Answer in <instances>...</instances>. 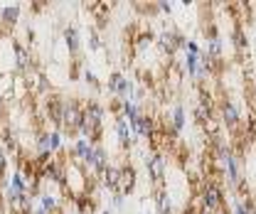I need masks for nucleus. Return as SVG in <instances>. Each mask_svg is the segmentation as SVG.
Instances as JSON below:
<instances>
[{
	"instance_id": "aec40b11",
	"label": "nucleus",
	"mask_w": 256,
	"mask_h": 214,
	"mask_svg": "<svg viewBox=\"0 0 256 214\" xmlns=\"http://www.w3.org/2000/svg\"><path fill=\"white\" fill-rule=\"evenodd\" d=\"M8 162H10V155L2 150V146H0V178L8 172Z\"/></svg>"
},
{
	"instance_id": "1a4fd4ad",
	"label": "nucleus",
	"mask_w": 256,
	"mask_h": 214,
	"mask_svg": "<svg viewBox=\"0 0 256 214\" xmlns=\"http://www.w3.org/2000/svg\"><path fill=\"white\" fill-rule=\"evenodd\" d=\"M114 133H116V138H118V146L128 150L133 143H136V138H133V130H130V126L124 116H116L114 118Z\"/></svg>"
},
{
	"instance_id": "9b49d317",
	"label": "nucleus",
	"mask_w": 256,
	"mask_h": 214,
	"mask_svg": "<svg viewBox=\"0 0 256 214\" xmlns=\"http://www.w3.org/2000/svg\"><path fill=\"white\" fill-rule=\"evenodd\" d=\"M136 190V168L130 162H124L121 165V194L126 197Z\"/></svg>"
},
{
	"instance_id": "f03ea898",
	"label": "nucleus",
	"mask_w": 256,
	"mask_h": 214,
	"mask_svg": "<svg viewBox=\"0 0 256 214\" xmlns=\"http://www.w3.org/2000/svg\"><path fill=\"white\" fill-rule=\"evenodd\" d=\"M156 44H158L160 52L165 54V60H170V57H175V54L182 50V44H185V34L178 32L175 28H162V30L156 34Z\"/></svg>"
},
{
	"instance_id": "6e6552de",
	"label": "nucleus",
	"mask_w": 256,
	"mask_h": 214,
	"mask_svg": "<svg viewBox=\"0 0 256 214\" xmlns=\"http://www.w3.org/2000/svg\"><path fill=\"white\" fill-rule=\"evenodd\" d=\"M98 182L104 184L111 194H121V165H108L104 170V175L98 178Z\"/></svg>"
},
{
	"instance_id": "393cba45",
	"label": "nucleus",
	"mask_w": 256,
	"mask_h": 214,
	"mask_svg": "<svg viewBox=\"0 0 256 214\" xmlns=\"http://www.w3.org/2000/svg\"><path fill=\"white\" fill-rule=\"evenodd\" d=\"M143 214H153V212H143Z\"/></svg>"
},
{
	"instance_id": "2eb2a0df",
	"label": "nucleus",
	"mask_w": 256,
	"mask_h": 214,
	"mask_svg": "<svg viewBox=\"0 0 256 214\" xmlns=\"http://www.w3.org/2000/svg\"><path fill=\"white\" fill-rule=\"evenodd\" d=\"M121 76H124V72H111L108 79H106V84H104V89L111 94L114 98H116V92H118V82H121Z\"/></svg>"
},
{
	"instance_id": "ddd939ff",
	"label": "nucleus",
	"mask_w": 256,
	"mask_h": 214,
	"mask_svg": "<svg viewBox=\"0 0 256 214\" xmlns=\"http://www.w3.org/2000/svg\"><path fill=\"white\" fill-rule=\"evenodd\" d=\"M140 114H143V108H140V104H138V101H121V116L128 121V126L138 121V118H140Z\"/></svg>"
},
{
	"instance_id": "a211bd4d",
	"label": "nucleus",
	"mask_w": 256,
	"mask_h": 214,
	"mask_svg": "<svg viewBox=\"0 0 256 214\" xmlns=\"http://www.w3.org/2000/svg\"><path fill=\"white\" fill-rule=\"evenodd\" d=\"M82 79H84L92 89H101V82H98V76H96L92 69H84V72H82Z\"/></svg>"
},
{
	"instance_id": "412c9836",
	"label": "nucleus",
	"mask_w": 256,
	"mask_h": 214,
	"mask_svg": "<svg viewBox=\"0 0 256 214\" xmlns=\"http://www.w3.org/2000/svg\"><path fill=\"white\" fill-rule=\"evenodd\" d=\"M158 12H162V15H168V18H170V15L175 12V8H172L170 2H158Z\"/></svg>"
},
{
	"instance_id": "20e7f679",
	"label": "nucleus",
	"mask_w": 256,
	"mask_h": 214,
	"mask_svg": "<svg viewBox=\"0 0 256 214\" xmlns=\"http://www.w3.org/2000/svg\"><path fill=\"white\" fill-rule=\"evenodd\" d=\"M146 170H148L150 182L156 184V187H160L162 180H165V172H168V158L162 153L148 150V153H146Z\"/></svg>"
},
{
	"instance_id": "5701e85b",
	"label": "nucleus",
	"mask_w": 256,
	"mask_h": 214,
	"mask_svg": "<svg viewBox=\"0 0 256 214\" xmlns=\"http://www.w3.org/2000/svg\"><path fill=\"white\" fill-rule=\"evenodd\" d=\"M2 37H5V30H2V28H0V40H2Z\"/></svg>"
},
{
	"instance_id": "dca6fc26",
	"label": "nucleus",
	"mask_w": 256,
	"mask_h": 214,
	"mask_svg": "<svg viewBox=\"0 0 256 214\" xmlns=\"http://www.w3.org/2000/svg\"><path fill=\"white\" fill-rule=\"evenodd\" d=\"M234 44H236V50H239V52L249 50V37H246V32H244L242 25H236V28H234Z\"/></svg>"
},
{
	"instance_id": "423d86ee",
	"label": "nucleus",
	"mask_w": 256,
	"mask_h": 214,
	"mask_svg": "<svg viewBox=\"0 0 256 214\" xmlns=\"http://www.w3.org/2000/svg\"><path fill=\"white\" fill-rule=\"evenodd\" d=\"M130 130H133V138H153V133L158 130V123L156 116H148V114H140V118L136 123H130Z\"/></svg>"
},
{
	"instance_id": "4468645a",
	"label": "nucleus",
	"mask_w": 256,
	"mask_h": 214,
	"mask_svg": "<svg viewBox=\"0 0 256 214\" xmlns=\"http://www.w3.org/2000/svg\"><path fill=\"white\" fill-rule=\"evenodd\" d=\"M182 69L188 72L190 79H197V74H200V54H188V52H182Z\"/></svg>"
},
{
	"instance_id": "f3484780",
	"label": "nucleus",
	"mask_w": 256,
	"mask_h": 214,
	"mask_svg": "<svg viewBox=\"0 0 256 214\" xmlns=\"http://www.w3.org/2000/svg\"><path fill=\"white\" fill-rule=\"evenodd\" d=\"M182 52H188V54H202L204 50L200 47V42H197V40H188V37H185V44H182Z\"/></svg>"
},
{
	"instance_id": "6ab92c4d",
	"label": "nucleus",
	"mask_w": 256,
	"mask_h": 214,
	"mask_svg": "<svg viewBox=\"0 0 256 214\" xmlns=\"http://www.w3.org/2000/svg\"><path fill=\"white\" fill-rule=\"evenodd\" d=\"M89 50H92V52H98V50H101V37H98V32H96L94 28L89 30Z\"/></svg>"
},
{
	"instance_id": "f8f14e48",
	"label": "nucleus",
	"mask_w": 256,
	"mask_h": 214,
	"mask_svg": "<svg viewBox=\"0 0 256 214\" xmlns=\"http://www.w3.org/2000/svg\"><path fill=\"white\" fill-rule=\"evenodd\" d=\"M153 197H156V207H158V214H175V207H172V202H170L168 192L162 190V184H160V187H156Z\"/></svg>"
},
{
	"instance_id": "7ed1b4c3",
	"label": "nucleus",
	"mask_w": 256,
	"mask_h": 214,
	"mask_svg": "<svg viewBox=\"0 0 256 214\" xmlns=\"http://www.w3.org/2000/svg\"><path fill=\"white\" fill-rule=\"evenodd\" d=\"M220 118L229 130H236L242 126V106L236 98H229V96L220 98Z\"/></svg>"
},
{
	"instance_id": "0eeeda50",
	"label": "nucleus",
	"mask_w": 256,
	"mask_h": 214,
	"mask_svg": "<svg viewBox=\"0 0 256 214\" xmlns=\"http://www.w3.org/2000/svg\"><path fill=\"white\" fill-rule=\"evenodd\" d=\"M20 18H22V5L12 2V5H2L0 8V28L2 30H12L20 25Z\"/></svg>"
},
{
	"instance_id": "b1692460",
	"label": "nucleus",
	"mask_w": 256,
	"mask_h": 214,
	"mask_svg": "<svg viewBox=\"0 0 256 214\" xmlns=\"http://www.w3.org/2000/svg\"><path fill=\"white\" fill-rule=\"evenodd\" d=\"M101 214H114V212H111V210H104V212H101Z\"/></svg>"
},
{
	"instance_id": "4be33fe9",
	"label": "nucleus",
	"mask_w": 256,
	"mask_h": 214,
	"mask_svg": "<svg viewBox=\"0 0 256 214\" xmlns=\"http://www.w3.org/2000/svg\"><path fill=\"white\" fill-rule=\"evenodd\" d=\"M111 207L114 210H124V194H114L111 197Z\"/></svg>"
},
{
	"instance_id": "39448f33",
	"label": "nucleus",
	"mask_w": 256,
	"mask_h": 214,
	"mask_svg": "<svg viewBox=\"0 0 256 214\" xmlns=\"http://www.w3.org/2000/svg\"><path fill=\"white\" fill-rule=\"evenodd\" d=\"M0 74H18L15 40H8V37L0 40Z\"/></svg>"
},
{
	"instance_id": "9d476101",
	"label": "nucleus",
	"mask_w": 256,
	"mask_h": 214,
	"mask_svg": "<svg viewBox=\"0 0 256 214\" xmlns=\"http://www.w3.org/2000/svg\"><path fill=\"white\" fill-rule=\"evenodd\" d=\"M62 42H64V47H66V52H69L72 57H76L79 50H82V34H79V28H76V25H66L62 30Z\"/></svg>"
},
{
	"instance_id": "f257e3e1",
	"label": "nucleus",
	"mask_w": 256,
	"mask_h": 214,
	"mask_svg": "<svg viewBox=\"0 0 256 214\" xmlns=\"http://www.w3.org/2000/svg\"><path fill=\"white\" fill-rule=\"evenodd\" d=\"M200 202L204 207L207 214H217L226 207V192H224V184L220 180H212V178H202L200 182Z\"/></svg>"
}]
</instances>
